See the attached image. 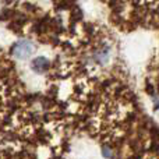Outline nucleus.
I'll use <instances>...</instances> for the list:
<instances>
[{"mask_svg": "<svg viewBox=\"0 0 159 159\" xmlns=\"http://www.w3.org/2000/svg\"><path fill=\"white\" fill-rule=\"evenodd\" d=\"M34 50H35V45L28 39H21V41L16 42L13 46V56L18 60H25L32 56Z\"/></svg>", "mask_w": 159, "mask_h": 159, "instance_id": "nucleus-1", "label": "nucleus"}, {"mask_svg": "<svg viewBox=\"0 0 159 159\" xmlns=\"http://www.w3.org/2000/svg\"><path fill=\"white\" fill-rule=\"evenodd\" d=\"M31 69L35 73H38V74H42V73L48 71V69H49V60L46 57H43V56H39L31 63Z\"/></svg>", "mask_w": 159, "mask_h": 159, "instance_id": "nucleus-2", "label": "nucleus"}, {"mask_svg": "<svg viewBox=\"0 0 159 159\" xmlns=\"http://www.w3.org/2000/svg\"><path fill=\"white\" fill-rule=\"evenodd\" d=\"M93 57H95V60L98 61V63H101V64L107 63V61H109V59H110V48L109 46L101 48V49L95 53V56H93Z\"/></svg>", "mask_w": 159, "mask_h": 159, "instance_id": "nucleus-3", "label": "nucleus"}, {"mask_svg": "<svg viewBox=\"0 0 159 159\" xmlns=\"http://www.w3.org/2000/svg\"><path fill=\"white\" fill-rule=\"evenodd\" d=\"M103 157H106V158H112V155H110V149H109V148H103Z\"/></svg>", "mask_w": 159, "mask_h": 159, "instance_id": "nucleus-4", "label": "nucleus"}]
</instances>
